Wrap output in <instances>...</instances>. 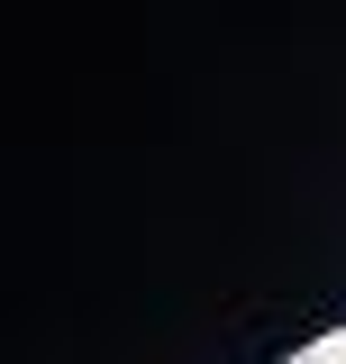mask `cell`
<instances>
[{
	"mask_svg": "<svg viewBox=\"0 0 346 364\" xmlns=\"http://www.w3.org/2000/svg\"><path fill=\"white\" fill-rule=\"evenodd\" d=\"M337 364H346V355H337Z\"/></svg>",
	"mask_w": 346,
	"mask_h": 364,
	"instance_id": "1",
	"label": "cell"
}]
</instances>
